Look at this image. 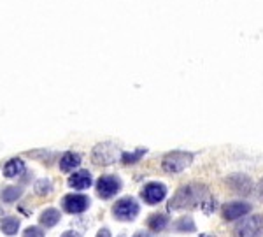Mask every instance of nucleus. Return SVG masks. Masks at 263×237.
<instances>
[{"label": "nucleus", "mask_w": 263, "mask_h": 237, "mask_svg": "<svg viewBox=\"0 0 263 237\" xmlns=\"http://www.w3.org/2000/svg\"><path fill=\"white\" fill-rule=\"evenodd\" d=\"M62 237H81V234H79V232H74V230H67V232H63Z\"/></svg>", "instance_id": "b1692460"}, {"label": "nucleus", "mask_w": 263, "mask_h": 237, "mask_svg": "<svg viewBox=\"0 0 263 237\" xmlns=\"http://www.w3.org/2000/svg\"><path fill=\"white\" fill-rule=\"evenodd\" d=\"M23 237H44V234L39 227H29L23 232Z\"/></svg>", "instance_id": "412c9836"}, {"label": "nucleus", "mask_w": 263, "mask_h": 237, "mask_svg": "<svg viewBox=\"0 0 263 237\" xmlns=\"http://www.w3.org/2000/svg\"><path fill=\"white\" fill-rule=\"evenodd\" d=\"M88 197L81 195V193H74V195H67L63 199V209L67 213H72V215H79V213L86 211L88 207Z\"/></svg>", "instance_id": "6e6552de"}, {"label": "nucleus", "mask_w": 263, "mask_h": 237, "mask_svg": "<svg viewBox=\"0 0 263 237\" xmlns=\"http://www.w3.org/2000/svg\"><path fill=\"white\" fill-rule=\"evenodd\" d=\"M118 156V148L111 142H100L93 148L91 151V160L97 165H109L116 160Z\"/></svg>", "instance_id": "20e7f679"}, {"label": "nucleus", "mask_w": 263, "mask_h": 237, "mask_svg": "<svg viewBox=\"0 0 263 237\" xmlns=\"http://www.w3.org/2000/svg\"><path fill=\"white\" fill-rule=\"evenodd\" d=\"M81 165V156L77 153H65L62 158H60V169L63 172H70L74 169H77Z\"/></svg>", "instance_id": "ddd939ff"}, {"label": "nucleus", "mask_w": 263, "mask_h": 237, "mask_svg": "<svg viewBox=\"0 0 263 237\" xmlns=\"http://www.w3.org/2000/svg\"><path fill=\"white\" fill-rule=\"evenodd\" d=\"M226 185L232 190H235L237 193H242V195H248L251 190H253V181L248 176H244V174H233V176H230L226 179Z\"/></svg>", "instance_id": "9d476101"}, {"label": "nucleus", "mask_w": 263, "mask_h": 237, "mask_svg": "<svg viewBox=\"0 0 263 237\" xmlns=\"http://www.w3.org/2000/svg\"><path fill=\"white\" fill-rule=\"evenodd\" d=\"M209 199V193L204 185H188V187H182L181 190H177V193L172 197V200L169 202V209L172 211H182V209H188L195 204H200L202 200Z\"/></svg>", "instance_id": "f257e3e1"}, {"label": "nucleus", "mask_w": 263, "mask_h": 237, "mask_svg": "<svg viewBox=\"0 0 263 237\" xmlns=\"http://www.w3.org/2000/svg\"><path fill=\"white\" fill-rule=\"evenodd\" d=\"M69 185L75 190H86L91 187V174L88 171H77L70 176Z\"/></svg>", "instance_id": "9b49d317"}, {"label": "nucleus", "mask_w": 263, "mask_h": 237, "mask_svg": "<svg viewBox=\"0 0 263 237\" xmlns=\"http://www.w3.org/2000/svg\"><path fill=\"white\" fill-rule=\"evenodd\" d=\"M113 215L114 218L123 220V221H130L139 215V204L134 199L126 197V199H119L113 207Z\"/></svg>", "instance_id": "39448f33"}, {"label": "nucleus", "mask_w": 263, "mask_h": 237, "mask_svg": "<svg viewBox=\"0 0 263 237\" xmlns=\"http://www.w3.org/2000/svg\"><path fill=\"white\" fill-rule=\"evenodd\" d=\"M23 172H25V162H23L21 158H11V160L4 165V176L6 177H16Z\"/></svg>", "instance_id": "f8f14e48"}, {"label": "nucleus", "mask_w": 263, "mask_h": 237, "mask_svg": "<svg viewBox=\"0 0 263 237\" xmlns=\"http://www.w3.org/2000/svg\"><path fill=\"white\" fill-rule=\"evenodd\" d=\"M97 237H113V235H111L109 228H100V230H98V234H97Z\"/></svg>", "instance_id": "5701e85b"}, {"label": "nucleus", "mask_w": 263, "mask_h": 237, "mask_svg": "<svg viewBox=\"0 0 263 237\" xmlns=\"http://www.w3.org/2000/svg\"><path fill=\"white\" fill-rule=\"evenodd\" d=\"M142 200H144L146 204H158L162 202L163 199H165L167 195V187L162 183H147L144 188H142Z\"/></svg>", "instance_id": "0eeeda50"}, {"label": "nucleus", "mask_w": 263, "mask_h": 237, "mask_svg": "<svg viewBox=\"0 0 263 237\" xmlns=\"http://www.w3.org/2000/svg\"><path fill=\"white\" fill-rule=\"evenodd\" d=\"M249 211H251V205L248 202L237 200V202H230L223 207V216H225V220L232 221V220H239L242 218V216H246Z\"/></svg>", "instance_id": "1a4fd4ad"}, {"label": "nucleus", "mask_w": 263, "mask_h": 237, "mask_svg": "<svg viewBox=\"0 0 263 237\" xmlns=\"http://www.w3.org/2000/svg\"><path fill=\"white\" fill-rule=\"evenodd\" d=\"M121 190V181L116 176H102L97 181V192L102 199H111Z\"/></svg>", "instance_id": "423d86ee"}, {"label": "nucleus", "mask_w": 263, "mask_h": 237, "mask_svg": "<svg viewBox=\"0 0 263 237\" xmlns=\"http://www.w3.org/2000/svg\"><path fill=\"white\" fill-rule=\"evenodd\" d=\"M167 225H169V218H167V215H163V213H154V215H151L149 218H147V227L154 232H162Z\"/></svg>", "instance_id": "4468645a"}, {"label": "nucleus", "mask_w": 263, "mask_h": 237, "mask_svg": "<svg viewBox=\"0 0 263 237\" xmlns=\"http://www.w3.org/2000/svg\"><path fill=\"white\" fill-rule=\"evenodd\" d=\"M174 228L179 232H193L195 230V221L190 218V216H185V218L177 220L174 223Z\"/></svg>", "instance_id": "a211bd4d"}, {"label": "nucleus", "mask_w": 263, "mask_h": 237, "mask_svg": "<svg viewBox=\"0 0 263 237\" xmlns=\"http://www.w3.org/2000/svg\"><path fill=\"white\" fill-rule=\"evenodd\" d=\"M23 190L18 188V187H7L4 188L2 192H0V199L4 200V202H14V200H18L19 197H21Z\"/></svg>", "instance_id": "f3484780"}, {"label": "nucleus", "mask_w": 263, "mask_h": 237, "mask_svg": "<svg viewBox=\"0 0 263 237\" xmlns=\"http://www.w3.org/2000/svg\"><path fill=\"white\" fill-rule=\"evenodd\" d=\"M193 162V155L185 151H172L167 153L162 160V169L169 174H179L182 172L186 167H190V164Z\"/></svg>", "instance_id": "f03ea898"}, {"label": "nucleus", "mask_w": 263, "mask_h": 237, "mask_svg": "<svg viewBox=\"0 0 263 237\" xmlns=\"http://www.w3.org/2000/svg\"><path fill=\"white\" fill-rule=\"evenodd\" d=\"M235 237H263V216H249L235 227Z\"/></svg>", "instance_id": "7ed1b4c3"}, {"label": "nucleus", "mask_w": 263, "mask_h": 237, "mask_svg": "<svg viewBox=\"0 0 263 237\" xmlns=\"http://www.w3.org/2000/svg\"><path fill=\"white\" fill-rule=\"evenodd\" d=\"M0 230H2L6 235L18 234V230H19V220L14 218V216H7V218H4L2 221H0Z\"/></svg>", "instance_id": "2eb2a0df"}, {"label": "nucleus", "mask_w": 263, "mask_h": 237, "mask_svg": "<svg viewBox=\"0 0 263 237\" xmlns=\"http://www.w3.org/2000/svg\"><path fill=\"white\" fill-rule=\"evenodd\" d=\"M51 190H53V187H51L49 179H41L35 183V192H37L39 195H47V193H51Z\"/></svg>", "instance_id": "aec40b11"}, {"label": "nucleus", "mask_w": 263, "mask_h": 237, "mask_svg": "<svg viewBox=\"0 0 263 237\" xmlns=\"http://www.w3.org/2000/svg\"><path fill=\"white\" fill-rule=\"evenodd\" d=\"M256 193H258V199L263 202V179L258 183V187H256Z\"/></svg>", "instance_id": "4be33fe9"}, {"label": "nucleus", "mask_w": 263, "mask_h": 237, "mask_svg": "<svg viewBox=\"0 0 263 237\" xmlns=\"http://www.w3.org/2000/svg\"><path fill=\"white\" fill-rule=\"evenodd\" d=\"M39 221H41V225H44V227H55L60 221V211H57V209L53 207L46 209V211H42Z\"/></svg>", "instance_id": "dca6fc26"}, {"label": "nucleus", "mask_w": 263, "mask_h": 237, "mask_svg": "<svg viewBox=\"0 0 263 237\" xmlns=\"http://www.w3.org/2000/svg\"><path fill=\"white\" fill-rule=\"evenodd\" d=\"M146 149H135V151H132V153H123L121 155V160H123V164H135V162H139L142 156L146 155Z\"/></svg>", "instance_id": "6ab92c4d"}, {"label": "nucleus", "mask_w": 263, "mask_h": 237, "mask_svg": "<svg viewBox=\"0 0 263 237\" xmlns=\"http://www.w3.org/2000/svg\"><path fill=\"white\" fill-rule=\"evenodd\" d=\"M134 237H151L149 234H144V232H139V234H135Z\"/></svg>", "instance_id": "393cba45"}]
</instances>
